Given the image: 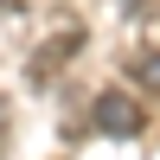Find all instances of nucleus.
<instances>
[{
	"label": "nucleus",
	"mask_w": 160,
	"mask_h": 160,
	"mask_svg": "<svg viewBox=\"0 0 160 160\" xmlns=\"http://www.w3.org/2000/svg\"><path fill=\"white\" fill-rule=\"evenodd\" d=\"M128 83H141L148 96H160V51H128Z\"/></svg>",
	"instance_id": "nucleus-3"
},
{
	"label": "nucleus",
	"mask_w": 160,
	"mask_h": 160,
	"mask_svg": "<svg viewBox=\"0 0 160 160\" xmlns=\"http://www.w3.org/2000/svg\"><path fill=\"white\" fill-rule=\"evenodd\" d=\"M77 45H83V32H77V26H71V32H58V38H45V45H38V58H32V77L45 83L58 64H71V58H77Z\"/></svg>",
	"instance_id": "nucleus-2"
},
{
	"label": "nucleus",
	"mask_w": 160,
	"mask_h": 160,
	"mask_svg": "<svg viewBox=\"0 0 160 160\" xmlns=\"http://www.w3.org/2000/svg\"><path fill=\"white\" fill-rule=\"evenodd\" d=\"M90 122H96L102 135H141V122H148V115H141V102L128 96V90H102L96 109H90Z\"/></svg>",
	"instance_id": "nucleus-1"
},
{
	"label": "nucleus",
	"mask_w": 160,
	"mask_h": 160,
	"mask_svg": "<svg viewBox=\"0 0 160 160\" xmlns=\"http://www.w3.org/2000/svg\"><path fill=\"white\" fill-rule=\"evenodd\" d=\"M0 135H7V102H0Z\"/></svg>",
	"instance_id": "nucleus-4"
}]
</instances>
